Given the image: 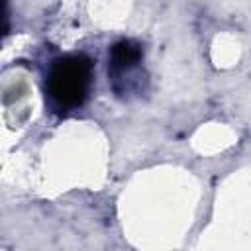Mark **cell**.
I'll return each mask as SVG.
<instances>
[{
  "label": "cell",
  "mask_w": 251,
  "mask_h": 251,
  "mask_svg": "<svg viewBox=\"0 0 251 251\" xmlns=\"http://www.w3.org/2000/svg\"><path fill=\"white\" fill-rule=\"evenodd\" d=\"M92 75V61L84 55H67L49 71L47 90L57 106L75 108L86 98Z\"/></svg>",
  "instance_id": "1"
},
{
  "label": "cell",
  "mask_w": 251,
  "mask_h": 251,
  "mask_svg": "<svg viewBox=\"0 0 251 251\" xmlns=\"http://www.w3.org/2000/svg\"><path fill=\"white\" fill-rule=\"evenodd\" d=\"M141 57H143V49L139 43L129 39L118 41L110 51V69L114 73V78L133 71L141 63Z\"/></svg>",
  "instance_id": "2"
},
{
  "label": "cell",
  "mask_w": 251,
  "mask_h": 251,
  "mask_svg": "<svg viewBox=\"0 0 251 251\" xmlns=\"http://www.w3.org/2000/svg\"><path fill=\"white\" fill-rule=\"evenodd\" d=\"M2 29H4V14L0 10V33H2Z\"/></svg>",
  "instance_id": "3"
}]
</instances>
